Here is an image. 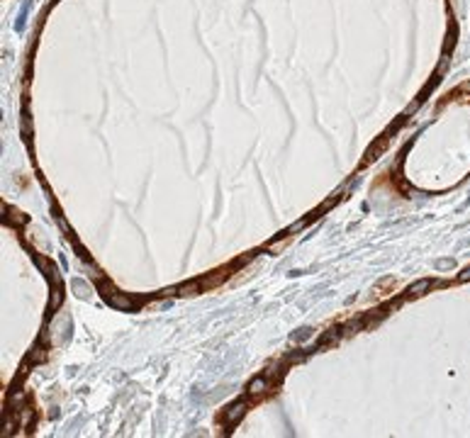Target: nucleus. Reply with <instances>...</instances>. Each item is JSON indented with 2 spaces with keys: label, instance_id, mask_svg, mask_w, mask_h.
<instances>
[{
  "label": "nucleus",
  "instance_id": "20e7f679",
  "mask_svg": "<svg viewBox=\"0 0 470 438\" xmlns=\"http://www.w3.org/2000/svg\"><path fill=\"white\" fill-rule=\"evenodd\" d=\"M458 280H461V282H466V280H470V268H466V270H463V273L458 275Z\"/></svg>",
  "mask_w": 470,
  "mask_h": 438
},
{
  "label": "nucleus",
  "instance_id": "f257e3e1",
  "mask_svg": "<svg viewBox=\"0 0 470 438\" xmlns=\"http://www.w3.org/2000/svg\"><path fill=\"white\" fill-rule=\"evenodd\" d=\"M429 287H431V280H422V282L412 285V295H424Z\"/></svg>",
  "mask_w": 470,
  "mask_h": 438
},
{
  "label": "nucleus",
  "instance_id": "7ed1b4c3",
  "mask_svg": "<svg viewBox=\"0 0 470 438\" xmlns=\"http://www.w3.org/2000/svg\"><path fill=\"white\" fill-rule=\"evenodd\" d=\"M241 412H244V404H234V407H232V412H229V417H227V419H229V421H234L236 417H241Z\"/></svg>",
  "mask_w": 470,
  "mask_h": 438
},
{
  "label": "nucleus",
  "instance_id": "f03ea898",
  "mask_svg": "<svg viewBox=\"0 0 470 438\" xmlns=\"http://www.w3.org/2000/svg\"><path fill=\"white\" fill-rule=\"evenodd\" d=\"M263 387H266V380H253L251 387H248V392H251V395H258V392H263Z\"/></svg>",
  "mask_w": 470,
  "mask_h": 438
}]
</instances>
